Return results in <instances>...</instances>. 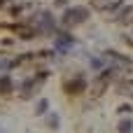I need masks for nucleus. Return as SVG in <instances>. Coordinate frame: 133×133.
Returning <instances> with one entry per match:
<instances>
[{
    "instance_id": "obj_1",
    "label": "nucleus",
    "mask_w": 133,
    "mask_h": 133,
    "mask_svg": "<svg viewBox=\"0 0 133 133\" xmlns=\"http://www.w3.org/2000/svg\"><path fill=\"white\" fill-rule=\"evenodd\" d=\"M30 23H33L40 33H51V30H54V16H51L49 12H37V14L30 19Z\"/></svg>"
},
{
    "instance_id": "obj_6",
    "label": "nucleus",
    "mask_w": 133,
    "mask_h": 133,
    "mask_svg": "<svg viewBox=\"0 0 133 133\" xmlns=\"http://www.w3.org/2000/svg\"><path fill=\"white\" fill-rule=\"evenodd\" d=\"M9 89H12V79L2 75V77H0V94H5V91H9Z\"/></svg>"
},
{
    "instance_id": "obj_8",
    "label": "nucleus",
    "mask_w": 133,
    "mask_h": 133,
    "mask_svg": "<svg viewBox=\"0 0 133 133\" xmlns=\"http://www.w3.org/2000/svg\"><path fill=\"white\" fill-rule=\"evenodd\" d=\"M44 110H47V101H40V105H37V112H40V115H42V112H44Z\"/></svg>"
},
{
    "instance_id": "obj_9",
    "label": "nucleus",
    "mask_w": 133,
    "mask_h": 133,
    "mask_svg": "<svg viewBox=\"0 0 133 133\" xmlns=\"http://www.w3.org/2000/svg\"><path fill=\"white\" fill-rule=\"evenodd\" d=\"M0 133H5V131H2V129H0Z\"/></svg>"
},
{
    "instance_id": "obj_3",
    "label": "nucleus",
    "mask_w": 133,
    "mask_h": 133,
    "mask_svg": "<svg viewBox=\"0 0 133 133\" xmlns=\"http://www.w3.org/2000/svg\"><path fill=\"white\" fill-rule=\"evenodd\" d=\"M72 44H75V40H72L68 33H63V35H58V40H56V51H63V54H65Z\"/></svg>"
},
{
    "instance_id": "obj_4",
    "label": "nucleus",
    "mask_w": 133,
    "mask_h": 133,
    "mask_svg": "<svg viewBox=\"0 0 133 133\" xmlns=\"http://www.w3.org/2000/svg\"><path fill=\"white\" fill-rule=\"evenodd\" d=\"M65 89H68L70 94H77V91H82V89H84V77H82V75H77L75 79H70V82L65 84Z\"/></svg>"
},
{
    "instance_id": "obj_2",
    "label": "nucleus",
    "mask_w": 133,
    "mask_h": 133,
    "mask_svg": "<svg viewBox=\"0 0 133 133\" xmlns=\"http://www.w3.org/2000/svg\"><path fill=\"white\" fill-rule=\"evenodd\" d=\"M89 19V12L84 7H70L65 14H63V23L65 26H75V23H82Z\"/></svg>"
},
{
    "instance_id": "obj_5",
    "label": "nucleus",
    "mask_w": 133,
    "mask_h": 133,
    "mask_svg": "<svg viewBox=\"0 0 133 133\" xmlns=\"http://www.w3.org/2000/svg\"><path fill=\"white\" fill-rule=\"evenodd\" d=\"M117 91H119V94H124V96H133V82L122 79V82L117 84Z\"/></svg>"
},
{
    "instance_id": "obj_7",
    "label": "nucleus",
    "mask_w": 133,
    "mask_h": 133,
    "mask_svg": "<svg viewBox=\"0 0 133 133\" xmlns=\"http://www.w3.org/2000/svg\"><path fill=\"white\" fill-rule=\"evenodd\" d=\"M131 126H133L131 119H124V122H119V133H131Z\"/></svg>"
}]
</instances>
